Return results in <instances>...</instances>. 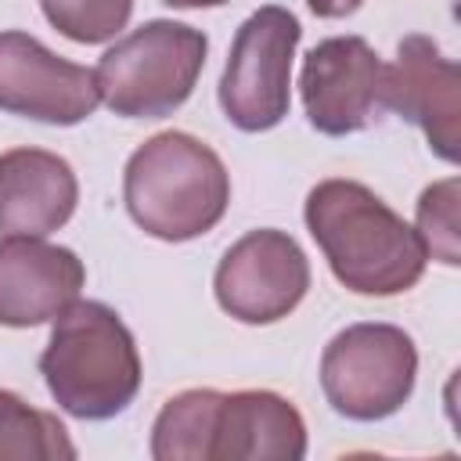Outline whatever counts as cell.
Wrapping results in <instances>:
<instances>
[{"mask_svg": "<svg viewBox=\"0 0 461 461\" xmlns=\"http://www.w3.org/2000/svg\"><path fill=\"white\" fill-rule=\"evenodd\" d=\"M306 230L324 252L339 285L357 295L389 299L411 292L425 274L418 230L357 180H321L306 194Z\"/></svg>", "mask_w": 461, "mask_h": 461, "instance_id": "1", "label": "cell"}, {"mask_svg": "<svg viewBox=\"0 0 461 461\" xmlns=\"http://www.w3.org/2000/svg\"><path fill=\"white\" fill-rule=\"evenodd\" d=\"M122 202L144 234L158 241H191L223 220L230 173L205 140L166 130L130 155Z\"/></svg>", "mask_w": 461, "mask_h": 461, "instance_id": "2", "label": "cell"}, {"mask_svg": "<svg viewBox=\"0 0 461 461\" xmlns=\"http://www.w3.org/2000/svg\"><path fill=\"white\" fill-rule=\"evenodd\" d=\"M40 375L65 414L104 421L133 403L140 389V353L133 331L112 306L76 299L54 317L50 342L40 353Z\"/></svg>", "mask_w": 461, "mask_h": 461, "instance_id": "3", "label": "cell"}, {"mask_svg": "<svg viewBox=\"0 0 461 461\" xmlns=\"http://www.w3.org/2000/svg\"><path fill=\"white\" fill-rule=\"evenodd\" d=\"M209 40L202 29L155 18L115 40L97 68L94 83L101 101L122 119H166L194 90L205 68Z\"/></svg>", "mask_w": 461, "mask_h": 461, "instance_id": "4", "label": "cell"}, {"mask_svg": "<svg viewBox=\"0 0 461 461\" xmlns=\"http://www.w3.org/2000/svg\"><path fill=\"white\" fill-rule=\"evenodd\" d=\"M418 378L414 339L396 324H349L321 353V389L328 403L353 421L396 414Z\"/></svg>", "mask_w": 461, "mask_h": 461, "instance_id": "5", "label": "cell"}, {"mask_svg": "<svg viewBox=\"0 0 461 461\" xmlns=\"http://www.w3.org/2000/svg\"><path fill=\"white\" fill-rule=\"evenodd\" d=\"M299 36H303L299 18L277 4L252 11L234 32L220 76V108L238 130L263 133L288 115L292 58Z\"/></svg>", "mask_w": 461, "mask_h": 461, "instance_id": "6", "label": "cell"}, {"mask_svg": "<svg viewBox=\"0 0 461 461\" xmlns=\"http://www.w3.org/2000/svg\"><path fill=\"white\" fill-rule=\"evenodd\" d=\"M310 288V259L285 230L259 227L241 234L220 259L212 292L223 313L241 324H274L288 317Z\"/></svg>", "mask_w": 461, "mask_h": 461, "instance_id": "7", "label": "cell"}, {"mask_svg": "<svg viewBox=\"0 0 461 461\" xmlns=\"http://www.w3.org/2000/svg\"><path fill=\"white\" fill-rule=\"evenodd\" d=\"M101 104L94 68L58 58L22 29L0 32V112L76 126Z\"/></svg>", "mask_w": 461, "mask_h": 461, "instance_id": "8", "label": "cell"}, {"mask_svg": "<svg viewBox=\"0 0 461 461\" xmlns=\"http://www.w3.org/2000/svg\"><path fill=\"white\" fill-rule=\"evenodd\" d=\"M382 79L385 61L364 36L321 40L299 72V94L310 126L328 137L364 130L382 108Z\"/></svg>", "mask_w": 461, "mask_h": 461, "instance_id": "9", "label": "cell"}, {"mask_svg": "<svg viewBox=\"0 0 461 461\" xmlns=\"http://www.w3.org/2000/svg\"><path fill=\"white\" fill-rule=\"evenodd\" d=\"M382 108L414 122L429 148L443 162L461 155V68L443 58L436 40L411 32L396 47V61L385 65Z\"/></svg>", "mask_w": 461, "mask_h": 461, "instance_id": "10", "label": "cell"}, {"mask_svg": "<svg viewBox=\"0 0 461 461\" xmlns=\"http://www.w3.org/2000/svg\"><path fill=\"white\" fill-rule=\"evenodd\" d=\"M86 285L83 259L43 238H0V324L36 328L65 313Z\"/></svg>", "mask_w": 461, "mask_h": 461, "instance_id": "11", "label": "cell"}, {"mask_svg": "<svg viewBox=\"0 0 461 461\" xmlns=\"http://www.w3.org/2000/svg\"><path fill=\"white\" fill-rule=\"evenodd\" d=\"M79 184L72 166L43 148H11L0 155V230L47 238L76 212Z\"/></svg>", "mask_w": 461, "mask_h": 461, "instance_id": "12", "label": "cell"}, {"mask_svg": "<svg viewBox=\"0 0 461 461\" xmlns=\"http://www.w3.org/2000/svg\"><path fill=\"white\" fill-rule=\"evenodd\" d=\"M306 454V421L270 389L223 393L209 461H299Z\"/></svg>", "mask_w": 461, "mask_h": 461, "instance_id": "13", "label": "cell"}, {"mask_svg": "<svg viewBox=\"0 0 461 461\" xmlns=\"http://www.w3.org/2000/svg\"><path fill=\"white\" fill-rule=\"evenodd\" d=\"M223 393L216 389H184L158 411L151 425V457L155 461H209L212 425Z\"/></svg>", "mask_w": 461, "mask_h": 461, "instance_id": "14", "label": "cell"}, {"mask_svg": "<svg viewBox=\"0 0 461 461\" xmlns=\"http://www.w3.org/2000/svg\"><path fill=\"white\" fill-rule=\"evenodd\" d=\"M76 447L68 429L25 403L18 393L0 389V461H72Z\"/></svg>", "mask_w": 461, "mask_h": 461, "instance_id": "15", "label": "cell"}, {"mask_svg": "<svg viewBox=\"0 0 461 461\" xmlns=\"http://www.w3.org/2000/svg\"><path fill=\"white\" fill-rule=\"evenodd\" d=\"M461 180L447 176L436 180L421 191L418 198V238L425 245L429 259H439L443 267H457L461 263Z\"/></svg>", "mask_w": 461, "mask_h": 461, "instance_id": "16", "label": "cell"}, {"mask_svg": "<svg viewBox=\"0 0 461 461\" xmlns=\"http://www.w3.org/2000/svg\"><path fill=\"white\" fill-rule=\"evenodd\" d=\"M47 22L76 43H104L119 36L133 14V0H40Z\"/></svg>", "mask_w": 461, "mask_h": 461, "instance_id": "17", "label": "cell"}, {"mask_svg": "<svg viewBox=\"0 0 461 461\" xmlns=\"http://www.w3.org/2000/svg\"><path fill=\"white\" fill-rule=\"evenodd\" d=\"M364 0H306V7L317 14V18H346L360 7Z\"/></svg>", "mask_w": 461, "mask_h": 461, "instance_id": "18", "label": "cell"}, {"mask_svg": "<svg viewBox=\"0 0 461 461\" xmlns=\"http://www.w3.org/2000/svg\"><path fill=\"white\" fill-rule=\"evenodd\" d=\"M162 4H169V7H220L227 0H162Z\"/></svg>", "mask_w": 461, "mask_h": 461, "instance_id": "19", "label": "cell"}]
</instances>
